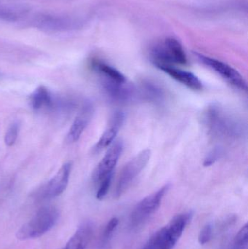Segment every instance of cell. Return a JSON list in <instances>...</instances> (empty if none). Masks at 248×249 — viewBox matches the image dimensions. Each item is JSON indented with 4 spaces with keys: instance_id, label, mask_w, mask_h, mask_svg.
Wrapping results in <instances>:
<instances>
[{
    "instance_id": "17",
    "label": "cell",
    "mask_w": 248,
    "mask_h": 249,
    "mask_svg": "<svg viewBox=\"0 0 248 249\" xmlns=\"http://www.w3.org/2000/svg\"><path fill=\"white\" fill-rule=\"evenodd\" d=\"M140 96L145 100L153 103H160L164 99V92L160 86L150 81H146L141 84L139 90Z\"/></svg>"
},
{
    "instance_id": "8",
    "label": "cell",
    "mask_w": 248,
    "mask_h": 249,
    "mask_svg": "<svg viewBox=\"0 0 248 249\" xmlns=\"http://www.w3.org/2000/svg\"><path fill=\"white\" fill-rule=\"evenodd\" d=\"M29 105L32 109L39 111H56L64 109V106L73 107L72 102H64L58 99L45 87L40 86L35 89L34 91L29 96Z\"/></svg>"
},
{
    "instance_id": "10",
    "label": "cell",
    "mask_w": 248,
    "mask_h": 249,
    "mask_svg": "<svg viewBox=\"0 0 248 249\" xmlns=\"http://www.w3.org/2000/svg\"><path fill=\"white\" fill-rule=\"evenodd\" d=\"M71 164L66 162L61 167L55 176L39 191V197L44 200L55 198L62 194L69 181Z\"/></svg>"
},
{
    "instance_id": "12",
    "label": "cell",
    "mask_w": 248,
    "mask_h": 249,
    "mask_svg": "<svg viewBox=\"0 0 248 249\" xmlns=\"http://www.w3.org/2000/svg\"><path fill=\"white\" fill-rule=\"evenodd\" d=\"M156 67L170 76L172 79L176 80L178 83H180L181 84L186 86L188 89H192L195 91H200L203 89V85L201 80L190 71L176 68L173 65L160 64V65H156Z\"/></svg>"
},
{
    "instance_id": "13",
    "label": "cell",
    "mask_w": 248,
    "mask_h": 249,
    "mask_svg": "<svg viewBox=\"0 0 248 249\" xmlns=\"http://www.w3.org/2000/svg\"><path fill=\"white\" fill-rule=\"evenodd\" d=\"M103 90L108 96L117 103H126L136 96V89L128 83L101 80Z\"/></svg>"
},
{
    "instance_id": "23",
    "label": "cell",
    "mask_w": 248,
    "mask_h": 249,
    "mask_svg": "<svg viewBox=\"0 0 248 249\" xmlns=\"http://www.w3.org/2000/svg\"><path fill=\"white\" fill-rule=\"evenodd\" d=\"M119 222V219L116 217L112 218V219L109 221L107 225H106V228H105L104 232H103V238H104V240L108 241L112 237L115 230L117 228Z\"/></svg>"
},
{
    "instance_id": "19",
    "label": "cell",
    "mask_w": 248,
    "mask_h": 249,
    "mask_svg": "<svg viewBox=\"0 0 248 249\" xmlns=\"http://www.w3.org/2000/svg\"><path fill=\"white\" fill-rule=\"evenodd\" d=\"M20 124L19 121H15L12 123L6 131L4 136V143L7 146H12L16 143L17 137H18L19 132H20Z\"/></svg>"
},
{
    "instance_id": "14",
    "label": "cell",
    "mask_w": 248,
    "mask_h": 249,
    "mask_svg": "<svg viewBox=\"0 0 248 249\" xmlns=\"http://www.w3.org/2000/svg\"><path fill=\"white\" fill-rule=\"evenodd\" d=\"M125 121V115L122 112H116L112 117L109 127L101 135L99 140L93 147L94 153H99L113 143L116 135L119 133V129L122 127Z\"/></svg>"
},
{
    "instance_id": "1",
    "label": "cell",
    "mask_w": 248,
    "mask_h": 249,
    "mask_svg": "<svg viewBox=\"0 0 248 249\" xmlns=\"http://www.w3.org/2000/svg\"><path fill=\"white\" fill-rule=\"evenodd\" d=\"M203 120L208 133L214 139L234 141L244 134V125L241 121L218 104L213 103L207 107Z\"/></svg>"
},
{
    "instance_id": "22",
    "label": "cell",
    "mask_w": 248,
    "mask_h": 249,
    "mask_svg": "<svg viewBox=\"0 0 248 249\" xmlns=\"http://www.w3.org/2000/svg\"><path fill=\"white\" fill-rule=\"evenodd\" d=\"M223 151L221 148H215L213 149L208 155L204 161V165L205 166H211L217 162L222 156Z\"/></svg>"
},
{
    "instance_id": "18",
    "label": "cell",
    "mask_w": 248,
    "mask_h": 249,
    "mask_svg": "<svg viewBox=\"0 0 248 249\" xmlns=\"http://www.w3.org/2000/svg\"><path fill=\"white\" fill-rule=\"evenodd\" d=\"M229 249H248V223L240 228Z\"/></svg>"
},
{
    "instance_id": "6",
    "label": "cell",
    "mask_w": 248,
    "mask_h": 249,
    "mask_svg": "<svg viewBox=\"0 0 248 249\" xmlns=\"http://www.w3.org/2000/svg\"><path fill=\"white\" fill-rule=\"evenodd\" d=\"M151 58L154 65H186L187 57L183 47L173 38L166 39L164 42L157 45L151 51Z\"/></svg>"
},
{
    "instance_id": "20",
    "label": "cell",
    "mask_w": 248,
    "mask_h": 249,
    "mask_svg": "<svg viewBox=\"0 0 248 249\" xmlns=\"http://www.w3.org/2000/svg\"><path fill=\"white\" fill-rule=\"evenodd\" d=\"M112 178H113V174L108 176L106 178L102 179L99 184H97L98 189L96 191V199L99 200H102L109 192L111 184H112Z\"/></svg>"
},
{
    "instance_id": "11",
    "label": "cell",
    "mask_w": 248,
    "mask_h": 249,
    "mask_svg": "<svg viewBox=\"0 0 248 249\" xmlns=\"http://www.w3.org/2000/svg\"><path fill=\"white\" fill-rule=\"evenodd\" d=\"M94 113V107L90 102H84L74 119L67 135V141L69 143L77 142L84 131Z\"/></svg>"
},
{
    "instance_id": "9",
    "label": "cell",
    "mask_w": 248,
    "mask_h": 249,
    "mask_svg": "<svg viewBox=\"0 0 248 249\" xmlns=\"http://www.w3.org/2000/svg\"><path fill=\"white\" fill-rule=\"evenodd\" d=\"M123 151V143L122 141L114 142L109 150L105 154L101 160L93 171L92 179L97 185L102 179L108 176L114 174V170L119 161Z\"/></svg>"
},
{
    "instance_id": "15",
    "label": "cell",
    "mask_w": 248,
    "mask_h": 249,
    "mask_svg": "<svg viewBox=\"0 0 248 249\" xmlns=\"http://www.w3.org/2000/svg\"><path fill=\"white\" fill-rule=\"evenodd\" d=\"M93 234L91 222H83L67 242L64 249H86Z\"/></svg>"
},
{
    "instance_id": "3",
    "label": "cell",
    "mask_w": 248,
    "mask_h": 249,
    "mask_svg": "<svg viewBox=\"0 0 248 249\" xmlns=\"http://www.w3.org/2000/svg\"><path fill=\"white\" fill-rule=\"evenodd\" d=\"M59 212L55 206H45L39 209L36 214L17 231V239H35L49 232L58 222Z\"/></svg>"
},
{
    "instance_id": "21",
    "label": "cell",
    "mask_w": 248,
    "mask_h": 249,
    "mask_svg": "<svg viewBox=\"0 0 248 249\" xmlns=\"http://www.w3.org/2000/svg\"><path fill=\"white\" fill-rule=\"evenodd\" d=\"M213 235V227L211 224L205 225L201 230L198 237V241L201 245H205L210 242Z\"/></svg>"
},
{
    "instance_id": "5",
    "label": "cell",
    "mask_w": 248,
    "mask_h": 249,
    "mask_svg": "<svg viewBox=\"0 0 248 249\" xmlns=\"http://www.w3.org/2000/svg\"><path fill=\"white\" fill-rule=\"evenodd\" d=\"M151 152L150 149H144L137 154L128 163L125 164L116 181V187L114 193L115 198L120 197L131 187L135 178L147 167L151 158Z\"/></svg>"
},
{
    "instance_id": "16",
    "label": "cell",
    "mask_w": 248,
    "mask_h": 249,
    "mask_svg": "<svg viewBox=\"0 0 248 249\" xmlns=\"http://www.w3.org/2000/svg\"><path fill=\"white\" fill-rule=\"evenodd\" d=\"M91 67L101 80L120 83L127 82L126 77L119 70L100 60H93L91 61Z\"/></svg>"
},
{
    "instance_id": "2",
    "label": "cell",
    "mask_w": 248,
    "mask_h": 249,
    "mask_svg": "<svg viewBox=\"0 0 248 249\" xmlns=\"http://www.w3.org/2000/svg\"><path fill=\"white\" fill-rule=\"evenodd\" d=\"M192 211L175 216L159 229L141 249H173L193 217Z\"/></svg>"
},
{
    "instance_id": "7",
    "label": "cell",
    "mask_w": 248,
    "mask_h": 249,
    "mask_svg": "<svg viewBox=\"0 0 248 249\" xmlns=\"http://www.w3.org/2000/svg\"><path fill=\"white\" fill-rule=\"evenodd\" d=\"M195 55L201 63L215 71L229 84L241 91H247L248 85L246 80L235 69L226 63L202 54L195 53Z\"/></svg>"
},
{
    "instance_id": "4",
    "label": "cell",
    "mask_w": 248,
    "mask_h": 249,
    "mask_svg": "<svg viewBox=\"0 0 248 249\" xmlns=\"http://www.w3.org/2000/svg\"><path fill=\"white\" fill-rule=\"evenodd\" d=\"M170 189V184H165L156 192L149 195L138 202L130 215L131 228H139L158 210L162 201Z\"/></svg>"
}]
</instances>
